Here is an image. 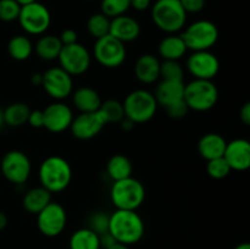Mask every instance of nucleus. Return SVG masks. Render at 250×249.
Segmentation results:
<instances>
[{
  "mask_svg": "<svg viewBox=\"0 0 250 249\" xmlns=\"http://www.w3.org/2000/svg\"><path fill=\"white\" fill-rule=\"evenodd\" d=\"M144 222L133 210H115L109 219V232L117 243L125 246L136 244L144 236Z\"/></svg>",
  "mask_w": 250,
  "mask_h": 249,
  "instance_id": "f257e3e1",
  "label": "nucleus"
},
{
  "mask_svg": "<svg viewBox=\"0 0 250 249\" xmlns=\"http://www.w3.org/2000/svg\"><path fill=\"white\" fill-rule=\"evenodd\" d=\"M41 186L53 193H60L72 181V167L65 158L59 155L48 156L42 161L38 170Z\"/></svg>",
  "mask_w": 250,
  "mask_h": 249,
  "instance_id": "f03ea898",
  "label": "nucleus"
},
{
  "mask_svg": "<svg viewBox=\"0 0 250 249\" xmlns=\"http://www.w3.org/2000/svg\"><path fill=\"white\" fill-rule=\"evenodd\" d=\"M151 20L160 31L175 34L185 27L187 12L180 0H156L151 7Z\"/></svg>",
  "mask_w": 250,
  "mask_h": 249,
  "instance_id": "7ed1b4c3",
  "label": "nucleus"
},
{
  "mask_svg": "<svg viewBox=\"0 0 250 249\" xmlns=\"http://www.w3.org/2000/svg\"><path fill=\"white\" fill-rule=\"evenodd\" d=\"M110 198L117 210L136 211L146 199V188L141 181L131 176L115 181L110 190Z\"/></svg>",
  "mask_w": 250,
  "mask_h": 249,
  "instance_id": "20e7f679",
  "label": "nucleus"
},
{
  "mask_svg": "<svg viewBox=\"0 0 250 249\" xmlns=\"http://www.w3.org/2000/svg\"><path fill=\"white\" fill-rule=\"evenodd\" d=\"M183 100L188 109L204 112L212 109L219 100V89L212 81L193 80L185 84Z\"/></svg>",
  "mask_w": 250,
  "mask_h": 249,
  "instance_id": "39448f33",
  "label": "nucleus"
},
{
  "mask_svg": "<svg viewBox=\"0 0 250 249\" xmlns=\"http://www.w3.org/2000/svg\"><path fill=\"white\" fill-rule=\"evenodd\" d=\"M122 105L125 117L137 124L150 121L156 114L159 104L151 92L146 89H136L127 94Z\"/></svg>",
  "mask_w": 250,
  "mask_h": 249,
  "instance_id": "423d86ee",
  "label": "nucleus"
},
{
  "mask_svg": "<svg viewBox=\"0 0 250 249\" xmlns=\"http://www.w3.org/2000/svg\"><path fill=\"white\" fill-rule=\"evenodd\" d=\"M219 28L209 20H199L183 29L180 34L187 50H210L219 41Z\"/></svg>",
  "mask_w": 250,
  "mask_h": 249,
  "instance_id": "0eeeda50",
  "label": "nucleus"
},
{
  "mask_svg": "<svg viewBox=\"0 0 250 249\" xmlns=\"http://www.w3.org/2000/svg\"><path fill=\"white\" fill-rule=\"evenodd\" d=\"M17 21L27 34L43 36L50 27L51 15L45 5L34 1L21 6Z\"/></svg>",
  "mask_w": 250,
  "mask_h": 249,
  "instance_id": "6e6552de",
  "label": "nucleus"
},
{
  "mask_svg": "<svg viewBox=\"0 0 250 249\" xmlns=\"http://www.w3.org/2000/svg\"><path fill=\"white\" fill-rule=\"evenodd\" d=\"M127 51L125 43L112 36L95 39L94 58L102 66L106 68H117L126 61Z\"/></svg>",
  "mask_w": 250,
  "mask_h": 249,
  "instance_id": "1a4fd4ad",
  "label": "nucleus"
},
{
  "mask_svg": "<svg viewBox=\"0 0 250 249\" xmlns=\"http://www.w3.org/2000/svg\"><path fill=\"white\" fill-rule=\"evenodd\" d=\"M59 63L70 76H81L88 71L92 62V56L85 46L77 43L62 45L59 54Z\"/></svg>",
  "mask_w": 250,
  "mask_h": 249,
  "instance_id": "9d476101",
  "label": "nucleus"
},
{
  "mask_svg": "<svg viewBox=\"0 0 250 249\" xmlns=\"http://www.w3.org/2000/svg\"><path fill=\"white\" fill-rule=\"evenodd\" d=\"M67 225V214L65 208L51 200L42 211L37 214V226L45 237H58Z\"/></svg>",
  "mask_w": 250,
  "mask_h": 249,
  "instance_id": "9b49d317",
  "label": "nucleus"
},
{
  "mask_svg": "<svg viewBox=\"0 0 250 249\" xmlns=\"http://www.w3.org/2000/svg\"><path fill=\"white\" fill-rule=\"evenodd\" d=\"M0 168L2 176L14 185L26 183L32 172L31 160L21 150L7 151L2 158Z\"/></svg>",
  "mask_w": 250,
  "mask_h": 249,
  "instance_id": "f8f14e48",
  "label": "nucleus"
},
{
  "mask_svg": "<svg viewBox=\"0 0 250 249\" xmlns=\"http://www.w3.org/2000/svg\"><path fill=\"white\" fill-rule=\"evenodd\" d=\"M43 75L42 87L46 94L55 102H61L70 97L73 92L72 76L63 71L60 66L48 68Z\"/></svg>",
  "mask_w": 250,
  "mask_h": 249,
  "instance_id": "ddd939ff",
  "label": "nucleus"
},
{
  "mask_svg": "<svg viewBox=\"0 0 250 249\" xmlns=\"http://www.w3.org/2000/svg\"><path fill=\"white\" fill-rule=\"evenodd\" d=\"M186 66L195 80L212 81L220 71V60L210 50L192 51Z\"/></svg>",
  "mask_w": 250,
  "mask_h": 249,
  "instance_id": "4468645a",
  "label": "nucleus"
},
{
  "mask_svg": "<svg viewBox=\"0 0 250 249\" xmlns=\"http://www.w3.org/2000/svg\"><path fill=\"white\" fill-rule=\"evenodd\" d=\"M44 128L51 133H61L70 129L73 121V112L68 105L62 102H54L43 110Z\"/></svg>",
  "mask_w": 250,
  "mask_h": 249,
  "instance_id": "2eb2a0df",
  "label": "nucleus"
},
{
  "mask_svg": "<svg viewBox=\"0 0 250 249\" xmlns=\"http://www.w3.org/2000/svg\"><path fill=\"white\" fill-rule=\"evenodd\" d=\"M105 122L103 121L99 112H81L71 124V133L80 141H89L97 137L103 131Z\"/></svg>",
  "mask_w": 250,
  "mask_h": 249,
  "instance_id": "dca6fc26",
  "label": "nucleus"
},
{
  "mask_svg": "<svg viewBox=\"0 0 250 249\" xmlns=\"http://www.w3.org/2000/svg\"><path fill=\"white\" fill-rule=\"evenodd\" d=\"M224 159L231 170L246 171L250 166V143L243 138H237L226 144Z\"/></svg>",
  "mask_w": 250,
  "mask_h": 249,
  "instance_id": "f3484780",
  "label": "nucleus"
},
{
  "mask_svg": "<svg viewBox=\"0 0 250 249\" xmlns=\"http://www.w3.org/2000/svg\"><path fill=\"white\" fill-rule=\"evenodd\" d=\"M110 36L119 39L122 43L136 41L141 34V24L133 17L121 15L111 19L110 22Z\"/></svg>",
  "mask_w": 250,
  "mask_h": 249,
  "instance_id": "a211bd4d",
  "label": "nucleus"
},
{
  "mask_svg": "<svg viewBox=\"0 0 250 249\" xmlns=\"http://www.w3.org/2000/svg\"><path fill=\"white\" fill-rule=\"evenodd\" d=\"M160 62L158 56L153 54H143L134 65V75L143 84H153L160 78Z\"/></svg>",
  "mask_w": 250,
  "mask_h": 249,
  "instance_id": "6ab92c4d",
  "label": "nucleus"
},
{
  "mask_svg": "<svg viewBox=\"0 0 250 249\" xmlns=\"http://www.w3.org/2000/svg\"><path fill=\"white\" fill-rule=\"evenodd\" d=\"M183 92H185V83L183 82L163 80L156 85L155 92L153 94L158 104L166 107L168 105L183 100Z\"/></svg>",
  "mask_w": 250,
  "mask_h": 249,
  "instance_id": "aec40b11",
  "label": "nucleus"
},
{
  "mask_svg": "<svg viewBox=\"0 0 250 249\" xmlns=\"http://www.w3.org/2000/svg\"><path fill=\"white\" fill-rule=\"evenodd\" d=\"M227 142L219 133H207L198 142V153L207 161L222 158Z\"/></svg>",
  "mask_w": 250,
  "mask_h": 249,
  "instance_id": "412c9836",
  "label": "nucleus"
},
{
  "mask_svg": "<svg viewBox=\"0 0 250 249\" xmlns=\"http://www.w3.org/2000/svg\"><path fill=\"white\" fill-rule=\"evenodd\" d=\"M71 95H72L73 105L80 112H95L99 110L102 104V98L94 88H77Z\"/></svg>",
  "mask_w": 250,
  "mask_h": 249,
  "instance_id": "4be33fe9",
  "label": "nucleus"
},
{
  "mask_svg": "<svg viewBox=\"0 0 250 249\" xmlns=\"http://www.w3.org/2000/svg\"><path fill=\"white\" fill-rule=\"evenodd\" d=\"M158 53L159 56L163 58V60L180 61V59H182L187 53V46L181 36L168 34L159 43Z\"/></svg>",
  "mask_w": 250,
  "mask_h": 249,
  "instance_id": "5701e85b",
  "label": "nucleus"
},
{
  "mask_svg": "<svg viewBox=\"0 0 250 249\" xmlns=\"http://www.w3.org/2000/svg\"><path fill=\"white\" fill-rule=\"evenodd\" d=\"M50 202L51 193L42 186H39V187H34L27 190L26 194L23 195V199H22V205H23L24 210L28 211L29 214L37 215Z\"/></svg>",
  "mask_w": 250,
  "mask_h": 249,
  "instance_id": "b1692460",
  "label": "nucleus"
},
{
  "mask_svg": "<svg viewBox=\"0 0 250 249\" xmlns=\"http://www.w3.org/2000/svg\"><path fill=\"white\" fill-rule=\"evenodd\" d=\"M62 49L60 38L53 34H43L36 43V54L44 61L58 60Z\"/></svg>",
  "mask_w": 250,
  "mask_h": 249,
  "instance_id": "393cba45",
  "label": "nucleus"
},
{
  "mask_svg": "<svg viewBox=\"0 0 250 249\" xmlns=\"http://www.w3.org/2000/svg\"><path fill=\"white\" fill-rule=\"evenodd\" d=\"M133 172V165L131 160L124 154H116L109 159L106 164V173L112 181H120L131 177Z\"/></svg>",
  "mask_w": 250,
  "mask_h": 249,
  "instance_id": "a878e982",
  "label": "nucleus"
},
{
  "mask_svg": "<svg viewBox=\"0 0 250 249\" xmlns=\"http://www.w3.org/2000/svg\"><path fill=\"white\" fill-rule=\"evenodd\" d=\"M68 247L70 249H100L99 236L88 227L80 228L70 237Z\"/></svg>",
  "mask_w": 250,
  "mask_h": 249,
  "instance_id": "bb28decb",
  "label": "nucleus"
},
{
  "mask_svg": "<svg viewBox=\"0 0 250 249\" xmlns=\"http://www.w3.org/2000/svg\"><path fill=\"white\" fill-rule=\"evenodd\" d=\"M7 53L14 60L24 61L31 58L32 53H33V44L28 37L19 34V36L12 37L9 41Z\"/></svg>",
  "mask_w": 250,
  "mask_h": 249,
  "instance_id": "cd10ccee",
  "label": "nucleus"
},
{
  "mask_svg": "<svg viewBox=\"0 0 250 249\" xmlns=\"http://www.w3.org/2000/svg\"><path fill=\"white\" fill-rule=\"evenodd\" d=\"M29 112L31 109L26 103H12L2 111L4 124L10 127L23 126L24 124H27Z\"/></svg>",
  "mask_w": 250,
  "mask_h": 249,
  "instance_id": "c85d7f7f",
  "label": "nucleus"
},
{
  "mask_svg": "<svg viewBox=\"0 0 250 249\" xmlns=\"http://www.w3.org/2000/svg\"><path fill=\"white\" fill-rule=\"evenodd\" d=\"M98 112L102 116L105 124H120V121L125 117L124 105H122L121 102L116 99H109L102 102Z\"/></svg>",
  "mask_w": 250,
  "mask_h": 249,
  "instance_id": "c756f323",
  "label": "nucleus"
},
{
  "mask_svg": "<svg viewBox=\"0 0 250 249\" xmlns=\"http://www.w3.org/2000/svg\"><path fill=\"white\" fill-rule=\"evenodd\" d=\"M110 22H111V19L105 16L102 12L92 15L87 21L88 33L95 39L107 36L110 33Z\"/></svg>",
  "mask_w": 250,
  "mask_h": 249,
  "instance_id": "7c9ffc66",
  "label": "nucleus"
},
{
  "mask_svg": "<svg viewBox=\"0 0 250 249\" xmlns=\"http://www.w3.org/2000/svg\"><path fill=\"white\" fill-rule=\"evenodd\" d=\"M160 77L165 81H178L183 82L185 71L180 61L164 60L160 62Z\"/></svg>",
  "mask_w": 250,
  "mask_h": 249,
  "instance_id": "2f4dec72",
  "label": "nucleus"
},
{
  "mask_svg": "<svg viewBox=\"0 0 250 249\" xmlns=\"http://www.w3.org/2000/svg\"><path fill=\"white\" fill-rule=\"evenodd\" d=\"M129 7V0H102L100 2V12L109 19L125 15Z\"/></svg>",
  "mask_w": 250,
  "mask_h": 249,
  "instance_id": "473e14b6",
  "label": "nucleus"
},
{
  "mask_svg": "<svg viewBox=\"0 0 250 249\" xmlns=\"http://www.w3.org/2000/svg\"><path fill=\"white\" fill-rule=\"evenodd\" d=\"M231 167L229 166L227 161L225 160L224 156L222 158L212 159L209 160L207 164V172L208 175L215 180H222V178L227 177L231 173Z\"/></svg>",
  "mask_w": 250,
  "mask_h": 249,
  "instance_id": "72a5a7b5",
  "label": "nucleus"
},
{
  "mask_svg": "<svg viewBox=\"0 0 250 249\" xmlns=\"http://www.w3.org/2000/svg\"><path fill=\"white\" fill-rule=\"evenodd\" d=\"M21 5L15 0H0V20L12 22L19 19Z\"/></svg>",
  "mask_w": 250,
  "mask_h": 249,
  "instance_id": "f704fd0d",
  "label": "nucleus"
},
{
  "mask_svg": "<svg viewBox=\"0 0 250 249\" xmlns=\"http://www.w3.org/2000/svg\"><path fill=\"white\" fill-rule=\"evenodd\" d=\"M109 219L110 215L105 214L103 211H97L90 215L88 220V228L92 229L93 232L99 236V234L105 233L109 231Z\"/></svg>",
  "mask_w": 250,
  "mask_h": 249,
  "instance_id": "c9c22d12",
  "label": "nucleus"
},
{
  "mask_svg": "<svg viewBox=\"0 0 250 249\" xmlns=\"http://www.w3.org/2000/svg\"><path fill=\"white\" fill-rule=\"evenodd\" d=\"M165 110L166 112H167L168 116H170L171 119H175V120L183 119V117L188 114V111H189V109H188L185 100H181V102L175 103V104L168 105V106L165 107Z\"/></svg>",
  "mask_w": 250,
  "mask_h": 249,
  "instance_id": "e433bc0d",
  "label": "nucleus"
},
{
  "mask_svg": "<svg viewBox=\"0 0 250 249\" xmlns=\"http://www.w3.org/2000/svg\"><path fill=\"white\" fill-rule=\"evenodd\" d=\"M181 5L188 14H198L205 6V0H180Z\"/></svg>",
  "mask_w": 250,
  "mask_h": 249,
  "instance_id": "4c0bfd02",
  "label": "nucleus"
},
{
  "mask_svg": "<svg viewBox=\"0 0 250 249\" xmlns=\"http://www.w3.org/2000/svg\"><path fill=\"white\" fill-rule=\"evenodd\" d=\"M27 124L33 128H42L44 127V114L43 110H31Z\"/></svg>",
  "mask_w": 250,
  "mask_h": 249,
  "instance_id": "58836bf2",
  "label": "nucleus"
},
{
  "mask_svg": "<svg viewBox=\"0 0 250 249\" xmlns=\"http://www.w3.org/2000/svg\"><path fill=\"white\" fill-rule=\"evenodd\" d=\"M60 42L62 43V45H70V44L77 43L78 37L77 32L72 28H66L61 32V34L59 36Z\"/></svg>",
  "mask_w": 250,
  "mask_h": 249,
  "instance_id": "ea45409f",
  "label": "nucleus"
},
{
  "mask_svg": "<svg viewBox=\"0 0 250 249\" xmlns=\"http://www.w3.org/2000/svg\"><path fill=\"white\" fill-rule=\"evenodd\" d=\"M115 243H117V242L115 241V238L112 237V234L110 233L109 231L105 232V233H103V234H99L100 248L107 249V248H110V247L114 246Z\"/></svg>",
  "mask_w": 250,
  "mask_h": 249,
  "instance_id": "a19ab883",
  "label": "nucleus"
},
{
  "mask_svg": "<svg viewBox=\"0 0 250 249\" xmlns=\"http://www.w3.org/2000/svg\"><path fill=\"white\" fill-rule=\"evenodd\" d=\"M129 5L137 11H146L151 6V0H129Z\"/></svg>",
  "mask_w": 250,
  "mask_h": 249,
  "instance_id": "79ce46f5",
  "label": "nucleus"
},
{
  "mask_svg": "<svg viewBox=\"0 0 250 249\" xmlns=\"http://www.w3.org/2000/svg\"><path fill=\"white\" fill-rule=\"evenodd\" d=\"M239 117H241V121L243 122L246 126L250 124V103H246V104L242 106L241 111H239Z\"/></svg>",
  "mask_w": 250,
  "mask_h": 249,
  "instance_id": "37998d69",
  "label": "nucleus"
},
{
  "mask_svg": "<svg viewBox=\"0 0 250 249\" xmlns=\"http://www.w3.org/2000/svg\"><path fill=\"white\" fill-rule=\"evenodd\" d=\"M120 124H121V128L124 129L125 132H129L134 128V124H134L133 121H131L129 119H127V117H124V119L120 121Z\"/></svg>",
  "mask_w": 250,
  "mask_h": 249,
  "instance_id": "c03bdc74",
  "label": "nucleus"
},
{
  "mask_svg": "<svg viewBox=\"0 0 250 249\" xmlns=\"http://www.w3.org/2000/svg\"><path fill=\"white\" fill-rule=\"evenodd\" d=\"M42 81H43V75L42 73H33L31 77V82L33 85H42Z\"/></svg>",
  "mask_w": 250,
  "mask_h": 249,
  "instance_id": "a18cd8bd",
  "label": "nucleus"
},
{
  "mask_svg": "<svg viewBox=\"0 0 250 249\" xmlns=\"http://www.w3.org/2000/svg\"><path fill=\"white\" fill-rule=\"evenodd\" d=\"M7 221H9V220H7L6 214L0 211V231H2V229L7 226Z\"/></svg>",
  "mask_w": 250,
  "mask_h": 249,
  "instance_id": "49530a36",
  "label": "nucleus"
},
{
  "mask_svg": "<svg viewBox=\"0 0 250 249\" xmlns=\"http://www.w3.org/2000/svg\"><path fill=\"white\" fill-rule=\"evenodd\" d=\"M107 249H129L128 246H125V244H121V243H115L114 246L110 247V248Z\"/></svg>",
  "mask_w": 250,
  "mask_h": 249,
  "instance_id": "de8ad7c7",
  "label": "nucleus"
},
{
  "mask_svg": "<svg viewBox=\"0 0 250 249\" xmlns=\"http://www.w3.org/2000/svg\"><path fill=\"white\" fill-rule=\"evenodd\" d=\"M15 1L19 2L21 6H23V5H28V4H32V2L37 1V0H15Z\"/></svg>",
  "mask_w": 250,
  "mask_h": 249,
  "instance_id": "09e8293b",
  "label": "nucleus"
},
{
  "mask_svg": "<svg viewBox=\"0 0 250 249\" xmlns=\"http://www.w3.org/2000/svg\"><path fill=\"white\" fill-rule=\"evenodd\" d=\"M234 249H250V246H249V243L244 242V243L238 244V246H237Z\"/></svg>",
  "mask_w": 250,
  "mask_h": 249,
  "instance_id": "8fccbe9b",
  "label": "nucleus"
},
{
  "mask_svg": "<svg viewBox=\"0 0 250 249\" xmlns=\"http://www.w3.org/2000/svg\"><path fill=\"white\" fill-rule=\"evenodd\" d=\"M4 124V116H2V110L0 109V127Z\"/></svg>",
  "mask_w": 250,
  "mask_h": 249,
  "instance_id": "3c124183",
  "label": "nucleus"
}]
</instances>
